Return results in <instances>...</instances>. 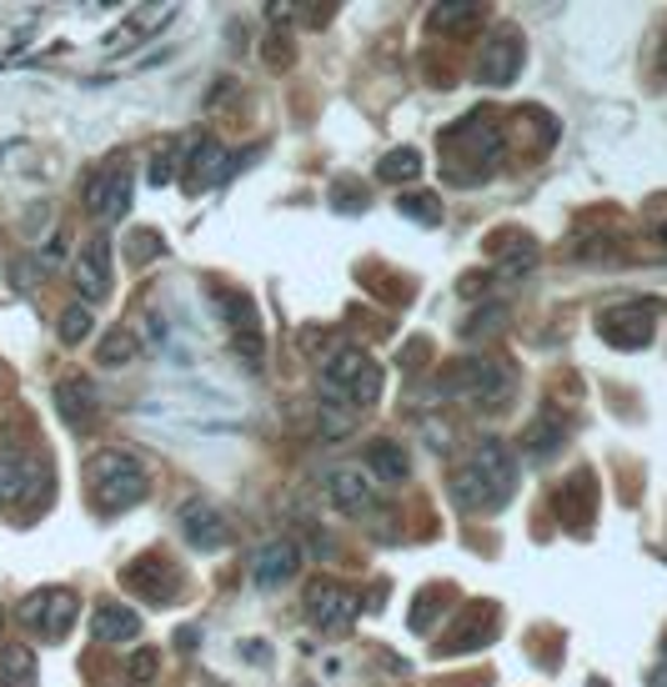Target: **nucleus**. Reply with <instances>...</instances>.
Masks as SVG:
<instances>
[{"label": "nucleus", "mask_w": 667, "mask_h": 687, "mask_svg": "<svg viewBox=\"0 0 667 687\" xmlns=\"http://www.w3.org/2000/svg\"><path fill=\"white\" fill-rule=\"evenodd\" d=\"M85 482H91V497L101 502V512H131L136 502H146V462L126 447H106L95 451L91 467H85Z\"/></svg>", "instance_id": "nucleus-1"}, {"label": "nucleus", "mask_w": 667, "mask_h": 687, "mask_svg": "<svg viewBox=\"0 0 667 687\" xmlns=\"http://www.w3.org/2000/svg\"><path fill=\"white\" fill-rule=\"evenodd\" d=\"M322 391H326V402L346 407V412L371 407L381 397V367L361 352V346H342V352L322 367Z\"/></svg>", "instance_id": "nucleus-2"}, {"label": "nucleus", "mask_w": 667, "mask_h": 687, "mask_svg": "<svg viewBox=\"0 0 667 687\" xmlns=\"http://www.w3.org/2000/svg\"><path fill=\"white\" fill-rule=\"evenodd\" d=\"M76 612H81V603H76L71 587H36V593L21 597L15 622H21L31 638H41V642H60L66 632L76 628Z\"/></svg>", "instance_id": "nucleus-3"}, {"label": "nucleus", "mask_w": 667, "mask_h": 687, "mask_svg": "<svg viewBox=\"0 0 667 687\" xmlns=\"http://www.w3.org/2000/svg\"><path fill=\"white\" fill-rule=\"evenodd\" d=\"M513 367L507 362H492V356H472V362H462L457 367V381L452 391H462L472 407H482V412H497V407L513 402Z\"/></svg>", "instance_id": "nucleus-4"}, {"label": "nucleus", "mask_w": 667, "mask_h": 687, "mask_svg": "<svg viewBox=\"0 0 667 687\" xmlns=\"http://www.w3.org/2000/svg\"><path fill=\"white\" fill-rule=\"evenodd\" d=\"M50 497V467L36 451H0V502L21 507V502H46Z\"/></svg>", "instance_id": "nucleus-5"}, {"label": "nucleus", "mask_w": 667, "mask_h": 687, "mask_svg": "<svg viewBox=\"0 0 667 687\" xmlns=\"http://www.w3.org/2000/svg\"><path fill=\"white\" fill-rule=\"evenodd\" d=\"M472 76L482 85H513L517 76H522V31H517V25H497V31L482 41V50H476Z\"/></svg>", "instance_id": "nucleus-6"}, {"label": "nucleus", "mask_w": 667, "mask_h": 687, "mask_svg": "<svg viewBox=\"0 0 667 687\" xmlns=\"http://www.w3.org/2000/svg\"><path fill=\"white\" fill-rule=\"evenodd\" d=\"M120 582H126V587H131V593L141 597L146 607H171L181 597V587H186V577H181V572L171 568L161 552H146V558L126 562Z\"/></svg>", "instance_id": "nucleus-7"}, {"label": "nucleus", "mask_w": 667, "mask_h": 687, "mask_svg": "<svg viewBox=\"0 0 667 687\" xmlns=\"http://www.w3.org/2000/svg\"><path fill=\"white\" fill-rule=\"evenodd\" d=\"M357 612H361V597L352 593L346 582H336V577H311L307 582V617L317 628L342 632L357 622Z\"/></svg>", "instance_id": "nucleus-8"}, {"label": "nucleus", "mask_w": 667, "mask_h": 687, "mask_svg": "<svg viewBox=\"0 0 667 687\" xmlns=\"http://www.w3.org/2000/svg\"><path fill=\"white\" fill-rule=\"evenodd\" d=\"M657 332V307L653 301H622V307L597 311V336H608L612 346H647Z\"/></svg>", "instance_id": "nucleus-9"}, {"label": "nucleus", "mask_w": 667, "mask_h": 687, "mask_svg": "<svg viewBox=\"0 0 667 687\" xmlns=\"http://www.w3.org/2000/svg\"><path fill=\"white\" fill-rule=\"evenodd\" d=\"M71 282L81 291V307H95V301L111 297V241L106 237H91L81 247V256L71 266Z\"/></svg>", "instance_id": "nucleus-10"}, {"label": "nucleus", "mask_w": 667, "mask_h": 687, "mask_svg": "<svg viewBox=\"0 0 667 687\" xmlns=\"http://www.w3.org/2000/svg\"><path fill=\"white\" fill-rule=\"evenodd\" d=\"M50 397H56V412L66 416L71 427H91L95 412H101V387H95V377H85V371H66Z\"/></svg>", "instance_id": "nucleus-11"}, {"label": "nucleus", "mask_w": 667, "mask_h": 687, "mask_svg": "<svg viewBox=\"0 0 667 687\" xmlns=\"http://www.w3.org/2000/svg\"><path fill=\"white\" fill-rule=\"evenodd\" d=\"M131 196H136V181L126 171H101L85 186V211L101 216V221H120V216H131Z\"/></svg>", "instance_id": "nucleus-12"}, {"label": "nucleus", "mask_w": 667, "mask_h": 687, "mask_svg": "<svg viewBox=\"0 0 667 687\" xmlns=\"http://www.w3.org/2000/svg\"><path fill=\"white\" fill-rule=\"evenodd\" d=\"M472 472L482 477V482H487L502 502H513V492H517V457L507 451V442H497V437L482 442L476 457H472Z\"/></svg>", "instance_id": "nucleus-13"}, {"label": "nucleus", "mask_w": 667, "mask_h": 687, "mask_svg": "<svg viewBox=\"0 0 667 687\" xmlns=\"http://www.w3.org/2000/svg\"><path fill=\"white\" fill-rule=\"evenodd\" d=\"M231 167H237V161L227 156V146L216 141V136H206V130H196V141H191V151H186L191 186H216V181L231 176Z\"/></svg>", "instance_id": "nucleus-14"}, {"label": "nucleus", "mask_w": 667, "mask_h": 687, "mask_svg": "<svg viewBox=\"0 0 667 687\" xmlns=\"http://www.w3.org/2000/svg\"><path fill=\"white\" fill-rule=\"evenodd\" d=\"M181 537H186L196 552H216L227 542V517L211 507V502H186L181 507Z\"/></svg>", "instance_id": "nucleus-15"}, {"label": "nucleus", "mask_w": 667, "mask_h": 687, "mask_svg": "<svg viewBox=\"0 0 667 687\" xmlns=\"http://www.w3.org/2000/svg\"><path fill=\"white\" fill-rule=\"evenodd\" d=\"M301 572V547L297 542H266L262 552H256V562H251V582L256 587H281V582H291Z\"/></svg>", "instance_id": "nucleus-16"}, {"label": "nucleus", "mask_w": 667, "mask_h": 687, "mask_svg": "<svg viewBox=\"0 0 667 687\" xmlns=\"http://www.w3.org/2000/svg\"><path fill=\"white\" fill-rule=\"evenodd\" d=\"M326 497H332V507H342L346 517H361V512H371V502H377V486H371L367 472H357V467H336V472L326 477Z\"/></svg>", "instance_id": "nucleus-17"}, {"label": "nucleus", "mask_w": 667, "mask_h": 687, "mask_svg": "<svg viewBox=\"0 0 667 687\" xmlns=\"http://www.w3.org/2000/svg\"><path fill=\"white\" fill-rule=\"evenodd\" d=\"M552 507H557L562 527H572V533H583L587 522H593V472H572L567 482L557 486V497H552Z\"/></svg>", "instance_id": "nucleus-18"}, {"label": "nucleus", "mask_w": 667, "mask_h": 687, "mask_svg": "<svg viewBox=\"0 0 667 687\" xmlns=\"http://www.w3.org/2000/svg\"><path fill=\"white\" fill-rule=\"evenodd\" d=\"M91 632L95 642H136L141 638V612L126 603H101L91 612Z\"/></svg>", "instance_id": "nucleus-19"}, {"label": "nucleus", "mask_w": 667, "mask_h": 687, "mask_svg": "<svg viewBox=\"0 0 667 687\" xmlns=\"http://www.w3.org/2000/svg\"><path fill=\"white\" fill-rule=\"evenodd\" d=\"M221 317L231 321V332H237V352L241 356H262V327H256V307H251L241 291H231V297H221Z\"/></svg>", "instance_id": "nucleus-20"}, {"label": "nucleus", "mask_w": 667, "mask_h": 687, "mask_svg": "<svg viewBox=\"0 0 667 687\" xmlns=\"http://www.w3.org/2000/svg\"><path fill=\"white\" fill-rule=\"evenodd\" d=\"M572 427L562 422V416H537L532 427L522 432V457L527 462H548V457H557L562 447H567Z\"/></svg>", "instance_id": "nucleus-21"}, {"label": "nucleus", "mask_w": 667, "mask_h": 687, "mask_svg": "<svg viewBox=\"0 0 667 687\" xmlns=\"http://www.w3.org/2000/svg\"><path fill=\"white\" fill-rule=\"evenodd\" d=\"M452 497L462 502L467 512H482V517H492V512L507 507V502H502L497 492H492V486L472 472V462H467V467H452Z\"/></svg>", "instance_id": "nucleus-22"}, {"label": "nucleus", "mask_w": 667, "mask_h": 687, "mask_svg": "<svg viewBox=\"0 0 667 687\" xmlns=\"http://www.w3.org/2000/svg\"><path fill=\"white\" fill-rule=\"evenodd\" d=\"M487 251L497 256V266H507V272H527L537 261V241L527 237V231H497Z\"/></svg>", "instance_id": "nucleus-23"}, {"label": "nucleus", "mask_w": 667, "mask_h": 687, "mask_svg": "<svg viewBox=\"0 0 667 687\" xmlns=\"http://www.w3.org/2000/svg\"><path fill=\"white\" fill-rule=\"evenodd\" d=\"M367 472L377 477V482H406L412 462H406V451L396 447V442H371L367 447Z\"/></svg>", "instance_id": "nucleus-24"}, {"label": "nucleus", "mask_w": 667, "mask_h": 687, "mask_svg": "<svg viewBox=\"0 0 667 687\" xmlns=\"http://www.w3.org/2000/svg\"><path fill=\"white\" fill-rule=\"evenodd\" d=\"M0 687H36V657H31V648L0 652Z\"/></svg>", "instance_id": "nucleus-25"}, {"label": "nucleus", "mask_w": 667, "mask_h": 687, "mask_svg": "<svg viewBox=\"0 0 667 687\" xmlns=\"http://www.w3.org/2000/svg\"><path fill=\"white\" fill-rule=\"evenodd\" d=\"M381 181H392V186H406L412 176H422V151L417 146H396V151L381 156Z\"/></svg>", "instance_id": "nucleus-26"}, {"label": "nucleus", "mask_w": 667, "mask_h": 687, "mask_svg": "<svg viewBox=\"0 0 667 687\" xmlns=\"http://www.w3.org/2000/svg\"><path fill=\"white\" fill-rule=\"evenodd\" d=\"M396 211H406L422 226H437L441 221V196H432V191H402V196H396Z\"/></svg>", "instance_id": "nucleus-27"}, {"label": "nucleus", "mask_w": 667, "mask_h": 687, "mask_svg": "<svg viewBox=\"0 0 667 687\" xmlns=\"http://www.w3.org/2000/svg\"><path fill=\"white\" fill-rule=\"evenodd\" d=\"M85 336H95V317H91V307L71 301V307L60 311V342H66V346H81Z\"/></svg>", "instance_id": "nucleus-28"}, {"label": "nucleus", "mask_w": 667, "mask_h": 687, "mask_svg": "<svg viewBox=\"0 0 667 687\" xmlns=\"http://www.w3.org/2000/svg\"><path fill=\"white\" fill-rule=\"evenodd\" d=\"M452 603V593H447V587H432V593H422L417 597V607H412V632H432L441 622V607Z\"/></svg>", "instance_id": "nucleus-29"}, {"label": "nucleus", "mask_w": 667, "mask_h": 687, "mask_svg": "<svg viewBox=\"0 0 667 687\" xmlns=\"http://www.w3.org/2000/svg\"><path fill=\"white\" fill-rule=\"evenodd\" d=\"M95 356H101V367H126L136 356V336L126 327H116V332H106V342L95 346Z\"/></svg>", "instance_id": "nucleus-30"}, {"label": "nucleus", "mask_w": 667, "mask_h": 687, "mask_svg": "<svg viewBox=\"0 0 667 687\" xmlns=\"http://www.w3.org/2000/svg\"><path fill=\"white\" fill-rule=\"evenodd\" d=\"M492 638H497V622H492V617H482V622H476V628H467V622H462V628H457L452 632V638H447V652H476V648H487V642Z\"/></svg>", "instance_id": "nucleus-31"}, {"label": "nucleus", "mask_w": 667, "mask_h": 687, "mask_svg": "<svg viewBox=\"0 0 667 687\" xmlns=\"http://www.w3.org/2000/svg\"><path fill=\"white\" fill-rule=\"evenodd\" d=\"M476 21H482V5H437V11H432L437 31H472Z\"/></svg>", "instance_id": "nucleus-32"}, {"label": "nucleus", "mask_w": 667, "mask_h": 687, "mask_svg": "<svg viewBox=\"0 0 667 687\" xmlns=\"http://www.w3.org/2000/svg\"><path fill=\"white\" fill-rule=\"evenodd\" d=\"M332 206H336V211L361 216L371 206V196H367V186H357V181H336V186H332Z\"/></svg>", "instance_id": "nucleus-33"}, {"label": "nucleus", "mask_w": 667, "mask_h": 687, "mask_svg": "<svg viewBox=\"0 0 667 687\" xmlns=\"http://www.w3.org/2000/svg\"><path fill=\"white\" fill-rule=\"evenodd\" d=\"M126 251H131V261H156L161 256V237H156V231H131V241H126Z\"/></svg>", "instance_id": "nucleus-34"}, {"label": "nucleus", "mask_w": 667, "mask_h": 687, "mask_svg": "<svg viewBox=\"0 0 667 687\" xmlns=\"http://www.w3.org/2000/svg\"><path fill=\"white\" fill-rule=\"evenodd\" d=\"M156 667H161V652H156V648H146V652H136L131 663H126V673H131V683H151V677H156Z\"/></svg>", "instance_id": "nucleus-35"}, {"label": "nucleus", "mask_w": 667, "mask_h": 687, "mask_svg": "<svg viewBox=\"0 0 667 687\" xmlns=\"http://www.w3.org/2000/svg\"><path fill=\"white\" fill-rule=\"evenodd\" d=\"M171 167H176V146H161L156 151V161H151V181L161 186V181H171Z\"/></svg>", "instance_id": "nucleus-36"}, {"label": "nucleus", "mask_w": 667, "mask_h": 687, "mask_svg": "<svg viewBox=\"0 0 667 687\" xmlns=\"http://www.w3.org/2000/svg\"><path fill=\"white\" fill-rule=\"evenodd\" d=\"M60 251H66V231H56V237L41 247V266H46V272L50 266H60Z\"/></svg>", "instance_id": "nucleus-37"}, {"label": "nucleus", "mask_w": 667, "mask_h": 687, "mask_svg": "<svg viewBox=\"0 0 667 687\" xmlns=\"http://www.w3.org/2000/svg\"><path fill=\"white\" fill-rule=\"evenodd\" d=\"M36 276H41L36 266H11V282L15 286H36Z\"/></svg>", "instance_id": "nucleus-38"}, {"label": "nucleus", "mask_w": 667, "mask_h": 687, "mask_svg": "<svg viewBox=\"0 0 667 687\" xmlns=\"http://www.w3.org/2000/svg\"><path fill=\"white\" fill-rule=\"evenodd\" d=\"M663 71H667V46H663Z\"/></svg>", "instance_id": "nucleus-39"}, {"label": "nucleus", "mask_w": 667, "mask_h": 687, "mask_svg": "<svg viewBox=\"0 0 667 687\" xmlns=\"http://www.w3.org/2000/svg\"><path fill=\"white\" fill-rule=\"evenodd\" d=\"M0 628H5V612H0Z\"/></svg>", "instance_id": "nucleus-40"}, {"label": "nucleus", "mask_w": 667, "mask_h": 687, "mask_svg": "<svg viewBox=\"0 0 667 687\" xmlns=\"http://www.w3.org/2000/svg\"><path fill=\"white\" fill-rule=\"evenodd\" d=\"M663 241H667V226H663Z\"/></svg>", "instance_id": "nucleus-41"}]
</instances>
